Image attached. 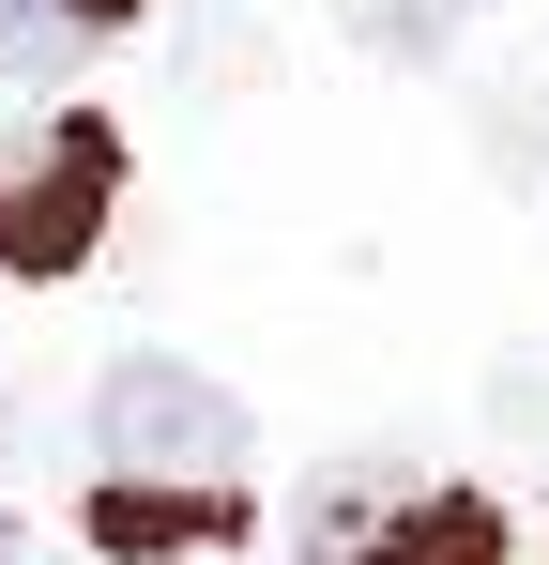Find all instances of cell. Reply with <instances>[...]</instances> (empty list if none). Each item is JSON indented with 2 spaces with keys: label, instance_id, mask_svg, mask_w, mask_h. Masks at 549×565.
Segmentation results:
<instances>
[{
  "label": "cell",
  "instance_id": "obj_4",
  "mask_svg": "<svg viewBox=\"0 0 549 565\" xmlns=\"http://www.w3.org/2000/svg\"><path fill=\"white\" fill-rule=\"evenodd\" d=\"M352 565H504V504H473V489H412V504H381V535Z\"/></svg>",
  "mask_w": 549,
  "mask_h": 565
},
{
  "label": "cell",
  "instance_id": "obj_5",
  "mask_svg": "<svg viewBox=\"0 0 549 565\" xmlns=\"http://www.w3.org/2000/svg\"><path fill=\"white\" fill-rule=\"evenodd\" d=\"M92 31L62 15V0H0V77H77Z\"/></svg>",
  "mask_w": 549,
  "mask_h": 565
},
{
  "label": "cell",
  "instance_id": "obj_3",
  "mask_svg": "<svg viewBox=\"0 0 549 565\" xmlns=\"http://www.w3.org/2000/svg\"><path fill=\"white\" fill-rule=\"evenodd\" d=\"M92 535L138 551V565L214 551V535H245V473H107V489H92Z\"/></svg>",
  "mask_w": 549,
  "mask_h": 565
},
{
  "label": "cell",
  "instance_id": "obj_1",
  "mask_svg": "<svg viewBox=\"0 0 549 565\" xmlns=\"http://www.w3.org/2000/svg\"><path fill=\"white\" fill-rule=\"evenodd\" d=\"M92 459L107 473H245V397L229 382L169 367V352H122V367L92 382Z\"/></svg>",
  "mask_w": 549,
  "mask_h": 565
},
{
  "label": "cell",
  "instance_id": "obj_2",
  "mask_svg": "<svg viewBox=\"0 0 549 565\" xmlns=\"http://www.w3.org/2000/svg\"><path fill=\"white\" fill-rule=\"evenodd\" d=\"M107 184H122L107 122H46V138L0 169V276H77L92 230H107Z\"/></svg>",
  "mask_w": 549,
  "mask_h": 565
},
{
  "label": "cell",
  "instance_id": "obj_8",
  "mask_svg": "<svg viewBox=\"0 0 549 565\" xmlns=\"http://www.w3.org/2000/svg\"><path fill=\"white\" fill-rule=\"evenodd\" d=\"M0 565H15V551H0Z\"/></svg>",
  "mask_w": 549,
  "mask_h": 565
},
{
  "label": "cell",
  "instance_id": "obj_6",
  "mask_svg": "<svg viewBox=\"0 0 549 565\" xmlns=\"http://www.w3.org/2000/svg\"><path fill=\"white\" fill-rule=\"evenodd\" d=\"M352 31L381 46V62H443L458 31H473V0H352Z\"/></svg>",
  "mask_w": 549,
  "mask_h": 565
},
{
  "label": "cell",
  "instance_id": "obj_7",
  "mask_svg": "<svg viewBox=\"0 0 549 565\" xmlns=\"http://www.w3.org/2000/svg\"><path fill=\"white\" fill-rule=\"evenodd\" d=\"M62 15H77L92 46H107V31H138V0H62Z\"/></svg>",
  "mask_w": 549,
  "mask_h": 565
}]
</instances>
